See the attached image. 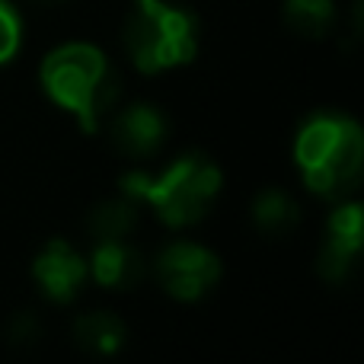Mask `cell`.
<instances>
[{
  "label": "cell",
  "mask_w": 364,
  "mask_h": 364,
  "mask_svg": "<svg viewBox=\"0 0 364 364\" xmlns=\"http://www.w3.org/2000/svg\"><path fill=\"white\" fill-rule=\"evenodd\" d=\"M355 256H358V250H355V246H348V243H342V240L329 237L326 246H323V252H320V275L326 278V282H333V284H342L348 275H352Z\"/></svg>",
  "instance_id": "obj_13"
},
{
  "label": "cell",
  "mask_w": 364,
  "mask_h": 364,
  "mask_svg": "<svg viewBox=\"0 0 364 364\" xmlns=\"http://www.w3.org/2000/svg\"><path fill=\"white\" fill-rule=\"evenodd\" d=\"M252 220H256V227L262 233H269V237H284V233H291L297 227L301 211H297L294 198H288L284 192L265 188V192L252 201Z\"/></svg>",
  "instance_id": "obj_9"
},
{
  "label": "cell",
  "mask_w": 364,
  "mask_h": 364,
  "mask_svg": "<svg viewBox=\"0 0 364 364\" xmlns=\"http://www.w3.org/2000/svg\"><path fill=\"white\" fill-rule=\"evenodd\" d=\"M125 195L138 201H151L157 214L170 227H186L205 218L208 205L220 188V170L201 154L179 157L164 176H125Z\"/></svg>",
  "instance_id": "obj_3"
},
{
  "label": "cell",
  "mask_w": 364,
  "mask_h": 364,
  "mask_svg": "<svg viewBox=\"0 0 364 364\" xmlns=\"http://www.w3.org/2000/svg\"><path fill=\"white\" fill-rule=\"evenodd\" d=\"M42 4H64V0H42Z\"/></svg>",
  "instance_id": "obj_17"
},
{
  "label": "cell",
  "mask_w": 364,
  "mask_h": 364,
  "mask_svg": "<svg viewBox=\"0 0 364 364\" xmlns=\"http://www.w3.org/2000/svg\"><path fill=\"white\" fill-rule=\"evenodd\" d=\"M93 272L106 288H132L144 272V262L141 252L132 250L125 240H102L93 252Z\"/></svg>",
  "instance_id": "obj_8"
},
{
  "label": "cell",
  "mask_w": 364,
  "mask_h": 364,
  "mask_svg": "<svg viewBox=\"0 0 364 364\" xmlns=\"http://www.w3.org/2000/svg\"><path fill=\"white\" fill-rule=\"evenodd\" d=\"M361 230H364V220H361L358 205H342L333 214V220H329V237L342 240V243L355 246V250H361Z\"/></svg>",
  "instance_id": "obj_14"
},
{
  "label": "cell",
  "mask_w": 364,
  "mask_h": 364,
  "mask_svg": "<svg viewBox=\"0 0 364 364\" xmlns=\"http://www.w3.org/2000/svg\"><path fill=\"white\" fill-rule=\"evenodd\" d=\"M74 336L83 348L96 355H109L122 346L125 339V326H122L119 316L106 314V310H96V314H87L74 323Z\"/></svg>",
  "instance_id": "obj_10"
},
{
  "label": "cell",
  "mask_w": 364,
  "mask_h": 364,
  "mask_svg": "<svg viewBox=\"0 0 364 364\" xmlns=\"http://www.w3.org/2000/svg\"><path fill=\"white\" fill-rule=\"evenodd\" d=\"M166 115L154 106H128L112 119L109 138L125 157H147L166 141Z\"/></svg>",
  "instance_id": "obj_6"
},
{
  "label": "cell",
  "mask_w": 364,
  "mask_h": 364,
  "mask_svg": "<svg viewBox=\"0 0 364 364\" xmlns=\"http://www.w3.org/2000/svg\"><path fill=\"white\" fill-rule=\"evenodd\" d=\"M125 45L141 70L157 74L195 55L198 26L188 10L166 6L164 0H138L125 23Z\"/></svg>",
  "instance_id": "obj_4"
},
{
  "label": "cell",
  "mask_w": 364,
  "mask_h": 364,
  "mask_svg": "<svg viewBox=\"0 0 364 364\" xmlns=\"http://www.w3.org/2000/svg\"><path fill=\"white\" fill-rule=\"evenodd\" d=\"M134 224H138V211H134L132 201H102L87 218V230L96 243H102V240H125L134 230Z\"/></svg>",
  "instance_id": "obj_11"
},
{
  "label": "cell",
  "mask_w": 364,
  "mask_h": 364,
  "mask_svg": "<svg viewBox=\"0 0 364 364\" xmlns=\"http://www.w3.org/2000/svg\"><path fill=\"white\" fill-rule=\"evenodd\" d=\"M333 0H288L284 4V19L288 26L297 32V36L316 38L323 32H329L333 26Z\"/></svg>",
  "instance_id": "obj_12"
},
{
  "label": "cell",
  "mask_w": 364,
  "mask_h": 364,
  "mask_svg": "<svg viewBox=\"0 0 364 364\" xmlns=\"http://www.w3.org/2000/svg\"><path fill=\"white\" fill-rule=\"evenodd\" d=\"M157 275L164 288L179 301H195L220 278V262L214 252L192 243H173L160 252Z\"/></svg>",
  "instance_id": "obj_5"
},
{
  "label": "cell",
  "mask_w": 364,
  "mask_h": 364,
  "mask_svg": "<svg viewBox=\"0 0 364 364\" xmlns=\"http://www.w3.org/2000/svg\"><path fill=\"white\" fill-rule=\"evenodd\" d=\"M6 336H10V342H36V339H38V323H36V316H29V314L13 316L10 326H6Z\"/></svg>",
  "instance_id": "obj_16"
},
{
  "label": "cell",
  "mask_w": 364,
  "mask_h": 364,
  "mask_svg": "<svg viewBox=\"0 0 364 364\" xmlns=\"http://www.w3.org/2000/svg\"><path fill=\"white\" fill-rule=\"evenodd\" d=\"M364 160L361 128L346 115L320 112L297 134V164L323 198H346L358 188Z\"/></svg>",
  "instance_id": "obj_1"
},
{
  "label": "cell",
  "mask_w": 364,
  "mask_h": 364,
  "mask_svg": "<svg viewBox=\"0 0 364 364\" xmlns=\"http://www.w3.org/2000/svg\"><path fill=\"white\" fill-rule=\"evenodd\" d=\"M36 278L51 301H70L87 278V265L68 243L55 240L36 259Z\"/></svg>",
  "instance_id": "obj_7"
},
{
  "label": "cell",
  "mask_w": 364,
  "mask_h": 364,
  "mask_svg": "<svg viewBox=\"0 0 364 364\" xmlns=\"http://www.w3.org/2000/svg\"><path fill=\"white\" fill-rule=\"evenodd\" d=\"M19 48V16L10 0H0V61L13 58Z\"/></svg>",
  "instance_id": "obj_15"
},
{
  "label": "cell",
  "mask_w": 364,
  "mask_h": 364,
  "mask_svg": "<svg viewBox=\"0 0 364 364\" xmlns=\"http://www.w3.org/2000/svg\"><path fill=\"white\" fill-rule=\"evenodd\" d=\"M42 83L51 100L70 109L87 132L100 125V119L115 106L122 90L106 58L90 45H64L51 51L42 64Z\"/></svg>",
  "instance_id": "obj_2"
}]
</instances>
